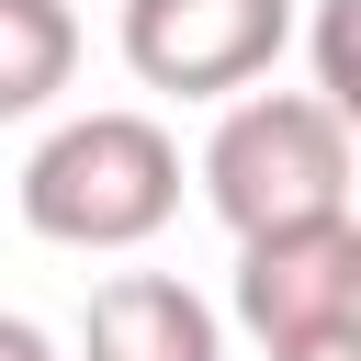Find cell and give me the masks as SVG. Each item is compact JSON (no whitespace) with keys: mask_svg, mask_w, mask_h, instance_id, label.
Instances as JSON below:
<instances>
[{"mask_svg":"<svg viewBox=\"0 0 361 361\" xmlns=\"http://www.w3.org/2000/svg\"><path fill=\"white\" fill-rule=\"evenodd\" d=\"M169 214H180V147H169V124L135 113V102L68 113V124L23 158V226H34L45 248L113 259V248H147Z\"/></svg>","mask_w":361,"mask_h":361,"instance_id":"6da1fadb","label":"cell"},{"mask_svg":"<svg viewBox=\"0 0 361 361\" xmlns=\"http://www.w3.org/2000/svg\"><path fill=\"white\" fill-rule=\"evenodd\" d=\"M203 203L226 237L350 214V113H327L316 90H237L203 135Z\"/></svg>","mask_w":361,"mask_h":361,"instance_id":"7a4b0ae2","label":"cell"},{"mask_svg":"<svg viewBox=\"0 0 361 361\" xmlns=\"http://www.w3.org/2000/svg\"><path fill=\"white\" fill-rule=\"evenodd\" d=\"M124 68L169 102H237L282 68L293 0H124Z\"/></svg>","mask_w":361,"mask_h":361,"instance_id":"3957f363","label":"cell"},{"mask_svg":"<svg viewBox=\"0 0 361 361\" xmlns=\"http://www.w3.org/2000/svg\"><path fill=\"white\" fill-rule=\"evenodd\" d=\"M226 316H237L259 350H293V338H338V327H361V214H305V226L237 237Z\"/></svg>","mask_w":361,"mask_h":361,"instance_id":"277c9868","label":"cell"},{"mask_svg":"<svg viewBox=\"0 0 361 361\" xmlns=\"http://www.w3.org/2000/svg\"><path fill=\"white\" fill-rule=\"evenodd\" d=\"M79 361H226V316L180 271H113L79 305Z\"/></svg>","mask_w":361,"mask_h":361,"instance_id":"5b68a950","label":"cell"},{"mask_svg":"<svg viewBox=\"0 0 361 361\" xmlns=\"http://www.w3.org/2000/svg\"><path fill=\"white\" fill-rule=\"evenodd\" d=\"M79 79V11L68 0H0V124L45 113Z\"/></svg>","mask_w":361,"mask_h":361,"instance_id":"8992f818","label":"cell"},{"mask_svg":"<svg viewBox=\"0 0 361 361\" xmlns=\"http://www.w3.org/2000/svg\"><path fill=\"white\" fill-rule=\"evenodd\" d=\"M350 11H361V0H316V102H327V113H361V56H350Z\"/></svg>","mask_w":361,"mask_h":361,"instance_id":"52a82bcc","label":"cell"},{"mask_svg":"<svg viewBox=\"0 0 361 361\" xmlns=\"http://www.w3.org/2000/svg\"><path fill=\"white\" fill-rule=\"evenodd\" d=\"M0 361H56V338H45L34 316H11V305H0Z\"/></svg>","mask_w":361,"mask_h":361,"instance_id":"ba28073f","label":"cell"},{"mask_svg":"<svg viewBox=\"0 0 361 361\" xmlns=\"http://www.w3.org/2000/svg\"><path fill=\"white\" fill-rule=\"evenodd\" d=\"M259 361H361V327H338V338H293V350H259Z\"/></svg>","mask_w":361,"mask_h":361,"instance_id":"9c48e42d","label":"cell"}]
</instances>
